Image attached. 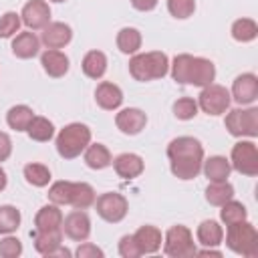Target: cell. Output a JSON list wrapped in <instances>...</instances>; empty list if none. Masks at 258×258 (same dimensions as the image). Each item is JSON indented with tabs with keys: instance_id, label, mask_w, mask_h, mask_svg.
<instances>
[{
	"instance_id": "4fadbf2b",
	"label": "cell",
	"mask_w": 258,
	"mask_h": 258,
	"mask_svg": "<svg viewBox=\"0 0 258 258\" xmlns=\"http://www.w3.org/2000/svg\"><path fill=\"white\" fill-rule=\"evenodd\" d=\"M62 232L75 242H85L91 234V220L87 212L75 210L67 218H62Z\"/></svg>"
},
{
	"instance_id": "ee69618b",
	"label": "cell",
	"mask_w": 258,
	"mask_h": 258,
	"mask_svg": "<svg viewBox=\"0 0 258 258\" xmlns=\"http://www.w3.org/2000/svg\"><path fill=\"white\" fill-rule=\"evenodd\" d=\"M131 6L139 12H149L157 6V0H131Z\"/></svg>"
},
{
	"instance_id": "603a6c76",
	"label": "cell",
	"mask_w": 258,
	"mask_h": 258,
	"mask_svg": "<svg viewBox=\"0 0 258 258\" xmlns=\"http://www.w3.org/2000/svg\"><path fill=\"white\" fill-rule=\"evenodd\" d=\"M62 246V230H52V232H36L34 238V248L38 254L52 258L54 252Z\"/></svg>"
},
{
	"instance_id": "484cf974",
	"label": "cell",
	"mask_w": 258,
	"mask_h": 258,
	"mask_svg": "<svg viewBox=\"0 0 258 258\" xmlns=\"http://www.w3.org/2000/svg\"><path fill=\"white\" fill-rule=\"evenodd\" d=\"M113 157L111 151L103 145V143H89L85 149V163L91 169H105L107 165H111Z\"/></svg>"
},
{
	"instance_id": "7a4b0ae2",
	"label": "cell",
	"mask_w": 258,
	"mask_h": 258,
	"mask_svg": "<svg viewBox=\"0 0 258 258\" xmlns=\"http://www.w3.org/2000/svg\"><path fill=\"white\" fill-rule=\"evenodd\" d=\"M171 77L179 85L208 87L216 79V67L210 58H204V56L177 54L171 62Z\"/></svg>"
},
{
	"instance_id": "bcb514c9",
	"label": "cell",
	"mask_w": 258,
	"mask_h": 258,
	"mask_svg": "<svg viewBox=\"0 0 258 258\" xmlns=\"http://www.w3.org/2000/svg\"><path fill=\"white\" fill-rule=\"evenodd\" d=\"M48 2H64V0H48Z\"/></svg>"
},
{
	"instance_id": "3957f363",
	"label": "cell",
	"mask_w": 258,
	"mask_h": 258,
	"mask_svg": "<svg viewBox=\"0 0 258 258\" xmlns=\"http://www.w3.org/2000/svg\"><path fill=\"white\" fill-rule=\"evenodd\" d=\"M169 71V58L161 50L151 52H135L129 60V73L135 81L147 83L153 79H163Z\"/></svg>"
},
{
	"instance_id": "44dd1931",
	"label": "cell",
	"mask_w": 258,
	"mask_h": 258,
	"mask_svg": "<svg viewBox=\"0 0 258 258\" xmlns=\"http://www.w3.org/2000/svg\"><path fill=\"white\" fill-rule=\"evenodd\" d=\"M38 48H40V40L36 38L34 32H20L12 40V52L18 58H32L38 54Z\"/></svg>"
},
{
	"instance_id": "ffe728a7",
	"label": "cell",
	"mask_w": 258,
	"mask_h": 258,
	"mask_svg": "<svg viewBox=\"0 0 258 258\" xmlns=\"http://www.w3.org/2000/svg\"><path fill=\"white\" fill-rule=\"evenodd\" d=\"M133 240L141 254H155L161 248V232L155 226H141L133 234Z\"/></svg>"
},
{
	"instance_id": "cb8c5ba5",
	"label": "cell",
	"mask_w": 258,
	"mask_h": 258,
	"mask_svg": "<svg viewBox=\"0 0 258 258\" xmlns=\"http://www.w3.org/2000/svg\"><path fill=\"white\" fill-rule=\"evenodd\" d=\"M93 204H95V189L85 181H73L69 206H73L75 210H87Z\"/></svg>"
},
{
	"instance_id": "83f0119b",
	"label": "cell",
	"mask_w": 258,
	"mask_h": 258,
	"mask_svg": "<svg viewBox=\"0 0 258 258\" xmlns=\"http://www.w3.org/2000/svg\"><path fill=\"white\" fill-rule=\"evenodd\" d=\"M32 117H34V113H32V109L28 105H14L6 113V123L14 131H26L30 121H32Z\"/></svg>"
},
{
	"instance_id": "9c48e42d",
	"label": "cell",
	"mask_w": 258,
	"mask_h": 258,
	"mask_svg": "<svg viewBox=\"0 0 258 258\" xmlns=\"http://www.w3.org/2000/svg\"><path fill=\"white\" fill-rule=\"evenodd\" d=\"M230 165L242 175H258V149L252 141H238L232 147Z\"/></svg>"
},
{
	"instance_id": "e0dca14e",
	"label": "cell",
	"mask_w": 258,
	"mask_h": 258,
	"mask_svg": "<svg viewBox=\"0 0 258 258\" xmlns=\"http://www.w3.org/2000/svg\"><path fill=\"white\" fill-rule=\"evenodd\" d=\"M111 163H113L115 173L119 177H123V179H133V177L141 175L143 173V167H145L143 159L137 153H121Z\"/></svg>"
},
{
	"instance_id": "5b68a950",
	"label": "cell",
	"mask_w": 258,
	"mask_h": 258,
	"mask_svg": "<svg viewBox=\"0 0 258 258\" xmlns=\"http://www.w3.org/2000/svg\"><path fill=\"white\" fill-rule=\"evenodd\" d=\"M226 246L240 256L256 258L258 256V232H256V228L246 220L230 224L228 232H226Z\"/></svg>"
},
{
	"instance_id": "d6986e66",
	"label": "cell",
	"mask_w": 258,
	"mask_h": 258,
	"mask_svg": "<svg viewBox=\"0 0 258 258\" xmlns=\"http://www.w3.org/2000/svg\"><path fill=\"white\" fill-rule=\"evenodd\" d=\"M34 226H36V232L62 230V212L58 210L56 204L42 206L34 216Z\"/></svg>"
},
{
	"instance_id": "ab89813d",
	"label": "cell",
	"mask_w": 258,
	"mask_h": 258,
	"mask_svg": "<svg viewBox=\"0 0 258 258\" xmlns=\"http://www.w3.org/2000/svg\"><path fill=\"white\" fill-rule=\"evenodd\" d=\"M22 254V242L14 236H6L0 240V256L2 258H18Z\"/></svg>"
},
{
	"instance_id": "f546056e",
	"label": "cell",
	"mask_w": 258,
	"mask_h": 258,
	"mask_svg": "<svg viewBox=\"0 0 258 258\" xmlns=\"http://www.w3.org/2000/svg\"><path fill=\"white\" fill-rule=\"evenodd\" d=\"M232 198H234V185L228 183V179L226 181H212L206 187V200L212 206H222Z\"/></svg>"
},
{
	"instance_id": "e575fe53",
	"label": "cell",
	"mask_w": 258,
	"mask_h": 258,
	"mask_svg": "<svg viewBox=\"0 0 258 258\" xmlns=\"http://www.w3.org/2000/svg\"><path fill=\"white\" fill-rule=\"evenodd\" d=\"M20 226V212L14 206H0V234H12Z\"/></svg>"
},
{
	"instance_id": "836d02e7",
	"label": "cell",
	"mask_w": 258,
	"mask_h": 258,
	"mask_svg": "<svg viewBox=\"0 0 258 258\" xmlns=\"http://www.w3.org/2000/svg\"><path fill=\"white\" fill-rule=\"evenodd\" d=\"M24 177L34 187H44L50 181V169L42 163H28L24 165Z\"/></svg>"
},
{
	"instance_id": "277c9868",
	"label": "cell",
	"mask_w": 258,
	"mask_h": 258,
	"mask_svg": "<svg viewBox=\"0 0 258 258\" xmlns=\"http://www.w3.org/2000/svg\"><path fill=\"white\" fill-rule=\"evenodd\" d=\"M91 143V129L85 123H71L56 135V151L64 159H75Z\"/></svg>"
},
{
	"instance_id": "2e32d148",
	"label": "cell",
	"mask_w": 258,
	"mask_h": 258,
	"mask_svg": "<svg viewBox=\"0 0 258 258\" xmlns=\"http://www.w3.org/2000/svg\"><path fill=\"white\" fill-rule=\"evenodd\" d=\"M95 101L101 109L105 111H115L121 107L123 103V91L115 85V83H109V81H103L97 85L95 89Z\"/></svg>"
},
{
	"instance_id": "8992f818",
	"label": "cell",
	"mask_w": 258,
	"mask_h": 258,
	"mask_svg": "<svg viewBox=\"0 0 258 258\" xmlns=\"http://www.w3.org/2000/svg\"><path fill=\"white\" fill-rule=\"evenodd\" d=\"M163 252L169 258H191L196 256V242L194 236L189 232V228L177 224L171 226L165 232V240H163Z\"/></svg>"
},
{
	"instance_id": "30bf717a",
	"label": "cell",
	"mask_w": 258,
	"mask_h": 258,
	"mask_svg": "<svg viewBox=\"0 0 258 258\" xmlns=\"http://www.w3.org/2000/svg\"><path fill=\"white\" fill-rule=\"evenodd\" d=\"M95 206H97V214L109 222V224H117L121 222L125 216H127V210H129V204L125 200V196L117 194V191H107V194H101L97 200H95Z\"/></svg>"
},
{
	"instance_id": "d6a6232c",
	"label": "cell",
	"mask_w": 258,
	"mask_h": 258,
	"mask_svg": "<svg viewBox=\"0 0 258 258\" xmlns=\"http://www.w3.org/2000/svg\"><path fill=\"white\" fill-rule=\"evenodd\" d=\"M258 36V24L252 18H238L232 24V38L238 42H252Z\"/></svg>"
},
{
	"instance_id": "52a82bcc",
	"label": "cell",
	"mask_w": 258,
	"mask_h": 258,
	"mask_svg": "<svg viewBox=\"0 0 258 258\" xmlns=\"http://www.w3.org/2000/svg\"><path fill=\"white\" fill-rule=\"evenodd\" d=\"M226 129L234 137H256L258 135V109H232L226 115Z\"/></svg>"
},
{
	"instance_id": "f1b7e54d",
	"label": "cell",
	"mask_w": 258,
	"mask_h": 258,
	"mask_svg": "<svg viewBox=\"0 0 258 258\" xmlns=\"http://www.w3.org/2000/svg\"><path fill=\"white\" fill-rule=\"evenodd\" d=\"M117 48L123 54H135L141 48V32L133 26H125L117 32Z\"/></svg>"
},
{
	"instance_id": "f6af8a7d",
	"label": "cell",
	"mask_w": 258,
	"mask_h": 258,
	"mask_svg": "<svg viewBox=\"0 0 258 258\" xmlns=\"http://www.w3.org/2000/svg\"><path fill=\"white\" fill-rule=\"evenodd\" d=\"M6 183H8V177H6V171L0 167V191L6 187Z\"/></svg>"
},
{
	"instance_id": "f35d334b",
	"label": "cell",
	"mask_w": 258,
	"mask_h": 258,
	"mask_svg": "<svg viewBox=\"0 0 258 258\" xmlns=\"http://www.w3.org/2000/svg\"><path fill=\"white\" fill-rule=\"evenodd\" d=\"M20 14L16 12H6L0 16V38H10L18 32L20 28Z\"/></svg>"
},
{
	"instance_id": "4dcf8cb0",
	"label": "cell",
	"mask_w": 258,
	"mask_h": 258,
	"mask_svg": "<svg viewBox=\"0 0 258 258\" xmlns=\"http://www.w3.org/2000/svg\"><path fill=\"white\" fill-rule=\"evenodd\" d=\"M26 133H28L30 139L44 143V141L52 139V135H54V125H52L46 117H36V115H34L32 121H30V125H28V129H26Z\"/></svg>"
},
{
	"instance_id": "74e56055",
	"label": "cell",
	"mask_w": 258,
	"mask_h": 258,
	"mask_svg": "<svg viewBox=\"0 0 258 258\" xmlns=\"http://www.w3.org/2000/svg\"><path fill=\"white\" fill-rule=\"evenodd\" d=\"M167 10L173 18H189L196 10V0H167Z\"/></svg>"
},
{
	"instance_id": "ba28073f",
	"label": "cell",
	"mask_w": 258,
	"mask_h": 258,
	"mask_svg": "<svg viewBox=\"0 0 258 258\" xmlns=\"http://www.w3.org/2000/svg\"><path fill=\"white\" fill-rule=\"evenodd\" d=\"M230 91L222 85H208L202 87V93L198 97V109H202L208 115H222L230 107Z\"/></svg>"
},
{
	"instance_id": "1f68e13d",
	"label": "cell",
	"mask_w": 258,
	"mask_h": 258,
	"mask_svg": "<svg viewBox=\"0 0 258 258\" xmlns=\"http://www.w3.org/2000/svg\"><path fill=\"white\" fill-rule=\"evenodd\" d=\"M220 208H222V210H220V220H222L226 226L236 224V222H242V220H246V218H248L246 206H244L242 202H236L234 198H232V200H228L226 204H222Z\"/></svg>"
},
{
	"instance_id": "4316f807",
	"label": "cell",
	"mask_w": 258,
	"mask_h": 258,
	"mask_svg": "<svg viewBox=\"0 0 258 258\" xmlns=\"http://www.w3.org/2000/svg\"><path fill=\"white\" fill-rule=\"evenodd\" d=\"M83 73L89 79H101L107 71V56L101 50H89L83 58Z\"/></svg>"
},
{
	"instance_id": "8d00e7d4",
	"label": "cell",
	"mask_w": 258,
	"mask_h": 258,
	"mask_svg": "<svg viewBox=\"0 0 258 258\" xmlns=\"http://www.w3.org/2000/svg\"><path fill=\"white\" fill-rule=\"evenodd\" d=\"M173 115L181 121H189L198 115V101L189 99V97H181L173 103Z\"/></svg>"
},
{
	"instance_id": "5bb4252c",
	"label": "cell",
	"mask_w": 258,
	"mask_h": 258,
	"mask_svg": "<svg viewBox=\"0 0 258 258\" xmlns=\"http://www.w3.org/2000/svg\"><path fill=\"white\" fill-rule=\"evenodd\" d=\"M145 123H147V115L141 109H135V107H127V109L119 111L117 117H115L117 129L121 133H125V135H137V133H141L143 127H145Z\"/></svg>"
},
{
	"instance_id": "7402d4cb",
	"label": "cell",
	"mask_w": 258,
	"mask_h": 258,
	"mask_svg": "<svg viewBox=\"0 0 258 258\" xmlns=\"http://www.w3.org/2000/svg\"><path fill=\"white\" fill-rule=\"evenodd\" d=\"M202 169L206 173V177L210 181H226L230 177V171H232V165L226 157L222 155H212L208 157L204 163H202Z\"/></svg>"
},
{
	"instance_id": "7c38bea8",
	"label": "cell",
	"mask_w": 258,
	"mask_h": 258,
	"mask_svg": "<svg viewBox=\"0 0 258 258\" xmlns=\"http://www.w3.org/2000/svg\"><path fill=\"white\" fill-rule=\"evenodd\" d=\"M20 20L30 30H40L50 22V8L44 0H28L20 12Z\"/></svg>"
},
{
	"instance_id": "d590c367",
	"label": "cell",
	"mask_w": 258,
	"mask_h": 258,
	"mask_svg": "<svg viewBox=\"0 0 258 258\" xmlns=\"http://www.w3.org/2000/svg\"><path fill=\"white\" fill-rule=\"evenodd\" d=\"M71 183L73 181H67V179L54 181L48 189V200L56 206H69V202H71Z\"/></svg>"
},
{
	"instance_id": "ac0fdd59",
	"label": "cell",
	"mask_w": 258,
	"mask_h": 258,
	"mask_svg": "<svg viewBox=\"0 0 258 258\" xmlns=\"http://www.w3.org/2000/svg\"><path fill=\"white\" fill-rule=\"evenodd\" d=\"M40 64L48 77L58 79V77H64L69 71V56L64 52H60L58 48H48L42 52Z\"/></svg>"
},
{
	"instance_id": "9a60e30c",
	"label": "cell",
	"mask_w": 258,
	"mask_h": 258,
	"mask_svg": "<svg viewBox=\"0 0 258 258\" xmlns=\"http://www.w3.org/2000/svg\"><path fill=\"white\" fill-rule=\"evenodd\" d=\"M71 38H73V30L64 22H48L42 28V36H40L42 44L48 48H62L71 42Z\"/></svg>"
},
{
	"instance_id": "60d3db41",
	"label": "cell",
	"mask_w": 258,
	"mask_h": 258,
	"mask_svg": "<svg viewBox=\"0 0 258 258\" xmlns=\"http://www.w3.org/2000/svg\"><path fill=\"white\" fill-rule=\"evenodd\" d=\"M119 254L123 258H137V256H141V252H139V248H137V244L133 240V234L131 236H123L119 240Z\"/></svg>"
},
{
	"instance_id": "b9f144b4",
	"label": "cell",
	"mask_w": 258,
	"mask_h": 258,
	"mask_svg": "<svg viewBox=\"0 0 258 258\" xmlns=\"http://www.w3.org/2000/svg\"><path fill=\"white\" fill-rule=\"evenodd\" d=\"M75 256H77V258H103L105 252H103L101 248H97L95 244H91V242H83V244L75 250Z\"/></svg>"
},
{
	"instance_id": "7bdbcfd3",
	"label": "cell",
	"mask_w": 258,
	"mask_h": 258,
	"mask_svg": "<svg viewBox=\"0 0 258 258\" xmlns=\"http://www.w3.org/2000/svg\"><path fill=\"white\" fill-rule=\"evenodd\" d=\"M12 153V139L8 137V133L0 131V161H6Z\"/></svg>"
},
{
	"instance_id": "6da1fadb",
	"label": "cell",
	"mask_w": 258,
	"mask_h": 258,
	"mask_svg": "<svg viewBox=\"0 0 258 258\" xmlns=\"http://www.w3.org/2000/svg\"><path fill=\"white\" fill-rule=\"evenodd\" d=\"M167 157L171 173L179 179H194L202 171L204 147L196 137H175L167 145Z\"/></svg>"
},
{
	"instance_id": "d4e9b609",
	"label": "cell",
	"mask_w": 258,
	"mask_h": 258,
	"mask_svg": "<svg viewBox=\"0 0 258 258\" xmlns=\"http://www.w3.org/2000/svg\"><path fill=\"white\" fill-rule=\"evenodd\" d=\"M198 242L204 244V246H220L222 240H224V230L222 226L216 222V220H204L200 226H198Z\"/></svg>"
},
{
	"instance_id": "8fae6325",
	"label": "cell",
	"mask_w": 258,
	"mask_h": 258,
	"mask_svg": "<svg viewBox=\"0 0 258 258\" xmlns=\"http://www.w3.org/2000/svg\"><path fill=\"white\" fill-rule=\"evenodd\" d=\"M238 105H252L258 99V77L254 73L238 75L232 83V95Z\"/></svg>"
}]
</instances>
